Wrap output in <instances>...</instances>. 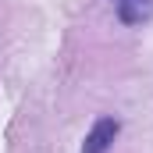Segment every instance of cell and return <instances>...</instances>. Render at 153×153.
<instances>
[{"label":"cell","instance_id":"obj_1","mask_svg":"<svg viewBox=\"0 0 153 153\" xmlns=\"http://www.w3.org/2000/svg\"><path fill=\"white\" fill-rule=\"evenodd\" d=\"M121 135V121L111 114L96 117V125L89 128V135H85V143H82V153H107L114 146V139Z\"/></svg>","mask_w":153,"mask_h":153},{"label":"cell","instance_id":"obj_2","mask_svg":"<svg viewBox=\"0 0 153 153\" xmlns=\"http://www.w3.org/2000/svg\"><path fill=\"white\" fill-rule=\"evenodd\" d=\"M114 7L125 25H143L153 14V0H114Z\"/></svg>","mask_w":153,"mask_h":153}]
</instances>
